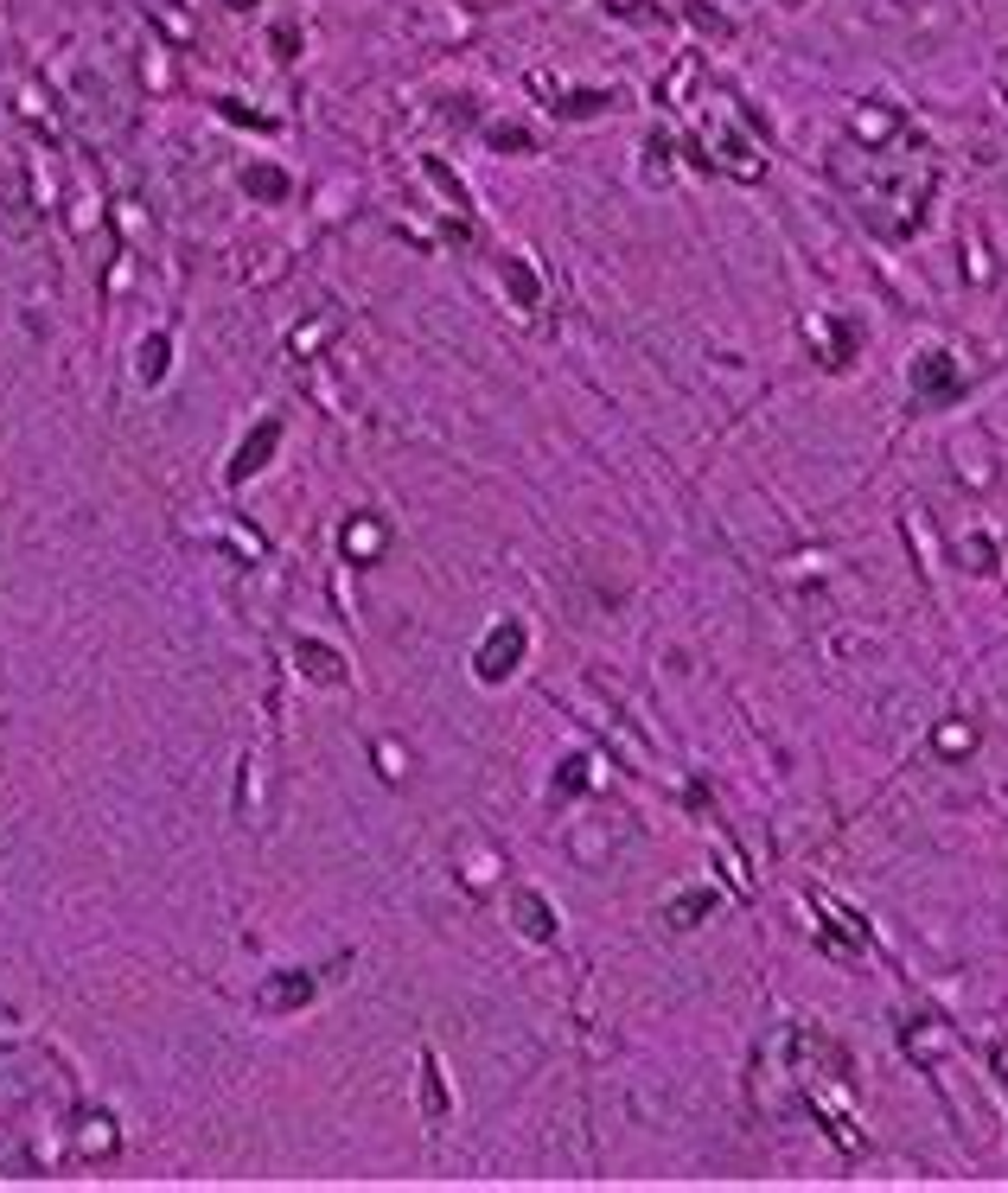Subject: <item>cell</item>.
I'll return each instance as SVG.
<instances>
[{
  "mask_svg": "<svg viewBox=\"0 0 1008 1193\" xmlns=\"http://www.w3.org/2000/svg\"><path fill=\"white\" fill-rule=\"evenodd\" d=\"M919 390H925V396H945V390H951V364H945V358H925V364H919Z\"/></svg>",
  "mask_w": 1008,
  "mask_h": 1193,
  "instance_id": "obj_2",
  "label": "cell"
},
{
  "mask_svg": "<svg viewBox=\"0 0 1008 1193\" xmlns=\"http://www.w3.org/2000/svg\"><path fill=\"white\" fill-rule=\"evenodd\" d=\"M268 447H275V428H262V434H256V441L243 447V459H237V473H249V467H262V453H268Z\"/></svg>",
  "mask_w": 1008,
  "mask_h": 1193,
  "instance_id": "obj_3",
  "label": "cell"
},
{
  "mask_svg": "<svg viewBox=\"0 0 1008 1193\" xmlns=\"http://www.w3.org/2000/svg\"><path fill=\"white\" fill-rule=\"evenodd\" d=\"M517 651H524V632H504V638H498V645L485 651V664H479V670H485V677H504V670H511V658H517Z\"/></svg>",
  "mask_w": 1008,
  "mask_h": 1193,
  "instance_id": "obj_1",
  "label": "cell"
}]
</instances>
